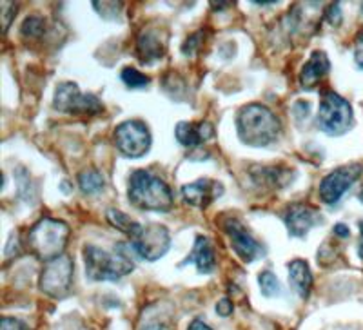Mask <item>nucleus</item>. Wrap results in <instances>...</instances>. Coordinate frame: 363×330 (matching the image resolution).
<instances>
[{
    "label": "nucleus",
    "mask_w": 363,
    "mask_h": 330,
    "mask_svg": "<svg viewBox=\"0 0 363 330\" xmlns=\"http://www.w3.org/2000/svg\"><path fill=\"white\" fill-rule=\"evenodd\" d=\"M222 183L211 180V178H202V180H196V182L182 187V196H184L186 203L196 207V209L209 207L218 196H222Z\"/></svg>",
    "instance_id": "13"
},
{
    "label": "nucleus",
    "mask_w": 363,
    "mask_h": 330,
    "mask_svg": "<svg viewBox=\"0 0 363 330\" xmlns=\"http://www.w3.org/2000/svg\"><path fill=\"white\" fill-rule=\"evenodd\" d=\"M115 144L125 158H142L151 149V132L140 120H128L115 129Z\"/></svg>",
    "instance_id": "9"
},
{
    "label": "nucleus",
    "mask_w": 363,
    "mask_h": 330,
    "mask_svg": "<svg viewBox=\"0 0 363 330\" xmlns=\"http://www.w3.org/2000/svg\"><path fill=\"white\" fill-rule=\"evenodd\" d=\"M167 38L157 29H145L136 42V53L144 64H155L165 55Z\"/></svg>",
    "instance_id": "14"
},
{
    "label": "nucleus",
    "mask_w": 363,
    "mask_h": 330,
    "mask_svg": "<svg viewBox=\"0 0 363 330\" xmlns=\"http://www.w3.org/2000/svg\"><path fill=\"white\" fill-rule=\"evenodd\" d=\"M79 186L82 193L96 194L104 189L106 182H104V176L96 169H86L79 174Z\"/></svg>",
    "instance_id": "21"
},
{
    "label": "nucleus",
    "mask_w": 363,
    "mask_h": 330,
    "mask_svg": "<svg viewBox=\"0 0 363 330\" xmlns=\"http://www.w3.org/2000/svg\"><path fill=\"white\" fill-rule=\"evenodd\" d=\"M362 11H363V4H362Z\"/></svg>",
    "instance_id": "35"
},
{
    "label": "nucleus",
    "mask_w": 363,
    "mask_h": 330,
    "mask_svg": "<svg viewBox=\"0 0 363 330\" xmlns=\"http://www.w3.org/2000/svg\"><path fill=\"white\" fill-rule=\"evenodd\" d=\"M86 274L93 281H118L135 271V261L125 244H116L113 252L104 251L95 245L84 247Z\"/></svg>",
    "instance_id": "2"
},
{
    "label": "nucleus",
    "mask_w": 363,
    "mask_h": 330,
    "mask_svg": "<svg viewBox=\"0 0 363 330\" xmlns=\"http://www.w3.org/2000/svg\"><path fill=\"white\" fill-rule=\"evenodd\" d=\"M236 131L240 140L249 147H267L280 137V120L262 103H249L236 115Z\"/></svg>",
    "instance_id": "1"
},
{
    "label": "nucleus",
    "mask_w": 363,
    "mask_h": 330,
    "mask_svg": "<svg viewBox=\"0 0 363 330\" xmlns=\"http://www.w3.org/2000/svg\"><path fill=\"white\" fill-rule=\"evenodd\" d=\"M351 103L335 91H325L318 108V127L330 137H342L352 127Z\"/></svg>",
    "instance_id": "5"
},
{
    "label": "nucleus",
    "mask_w": 363,
    "mask_h": 330,
    "mask_svg": "<svg viewBox=\"0 0 363 330\" xmlns=\"http://www.w3.org/2000/svg\"><path fill=\"white\" fill-rule=\"evenodd\" d=\"M233 310H235V307H233V302L229 297H223V300H220V302L216 303V312H218L220 316H223V318L231 316Z\"/></svg>",
    "instance_id": "28"
},
{
    "label": "nucleus",
    "mask_w": 363,
    "mask_h": 330,
    "mask_svg": "<svg viewBox=\"0 0 363 330\" xmlns=\"http://www.w3.org/2000/svg\"><path fill=\"white\" fill-rule=\"evenodd\" d=\"M293 174L294 173H291V171L287 169H281V167H256V169L252 171V180L264 183V186L269 183L271 187L280 189V187L293 182V178H291Z\"/></svg>",
    "instance_id": "19"
},
{
    "label": "nucleus",
    "mask_w": 363,
    "mask_h": 330,
    "mask_svg": "<svg viewBox=\"0 0 363 330\" xmlns=\"http://www.w3.org/2000/svg\"><path fill=\"white\" fill-rule=\"evenodd\" d=\"M289 281L293 285L294 292L307 300L313 289V274H311L309 263L303 260H294L289 263Z\"/></svg>",
    "instance_id": "18"
},
{
    "label": "nucleus",
    "mask_w": 363,
    "mask_h": 330,
    "mask_svg": "<svg viewBox=\"0 0 363 330\" xmlns=\"http://www.w3.org/2000/svg\"><path fill=\"white\" fill-rule=\"evenodd\" d=\"M258 283H260V289L264 296L272 297L280 296L281 294L280 281H278V278L274 276V273H271V271H264V273L258 276Z\"/></svg>",
    "instance_id": "23"
},
{
    "label": "nucleus",
    "mask_w": 363,
    "mask_h": 330,
    "mask_svg": "<svg viewBox=\"0 0 363 330\" xmlns=\"http://www.w3.org/2000/svg\"><path fill=\"white\" fill-rule=\"evenodd\" d=\"M142 330H169V329H167V326H165L164 323H151V325L144 326V329H142Z\"/></svg>",
    "instance_id": "32"
},
{
    "label": "nucleus",
    "mask_w": 363,
    "mask_h": 330,
    "mask_svg": "<svg viewBox=\"0 0 363 330\" xmlns=\"http://www.w3.org/2000/svg\"><path fill=\"white\" fill-rule=\"evenodd\" d=\"M211 4H213V8L215 9H222V8H229L233 2H211Z\"/></svg>",
    "instance_id": "34"
},
{
    "label": "nucleus",
    "mask_w": 363,
    "mask_h": 330,
    "mask_svg": "<svg viewBox=\"0 0 363 330\" xmlns=\"http://www.w3.org/2000/svg\"><path fill=\"white\" fill-rule=\"evenodd\" d=\"M18 11V6L15 2H2L0 6V17H2V29H4V33L9 29V24L15 18Z\"/></svg>",
    "instance_id": "25"
},
{
    "label": "nucleus",
    "mask_w": 363,
    "mask_h": 330,
    "mask_svg": "<svg viewBox=\"0 0 363 330\" xmlns=\"http://www.w3.org/2000/svg\"><path fill=\"white\" fill-rule=\"evenodd\" d=\"M131 247L142 260L157 261L167 254L171 247V234L167 227L151 223V225H142L135 236H131Z\"/></svg>",
    "instance_id": "8"
},
{
    "label": "nucleus",
    "mask_w": 363,
    "mask_h": 330,
    "mask_svg": "<svg viewBox=\"0 0 363 330\" xmlns=\"http://www.w3.org/2000/svg\"><path fill=\"white\" fill-rule=\"evenodd\" d=\"M45 31V22L44 18L40 17H29L26 18L24 24H22L21 28V33L24 35V37H29V38H38L42 37Z\"/></svg>",
    "instance_id": "24"
},
{
    "label": "nucleus",
    "mask_w": 363,
    "mask_h": 330,
    "mask_svg": "<svg viewBox=\"0 0 363 330\" xmlns=\"http://www.w3.org/2000/svg\"><path fill=\"white\" fill-rule=\"evenodd\" d=\"M53 106L58 111L67 115H99L102 113L104 106L99 96L91 93H82L74 82H62L57 86L53 96Z\"/></svg>",
    "instance_id": "7"
},
{
    "label": "nucleus",
    "mask_w": 363,
    "mask_h": 330,
    "mask_svg": "<svg viewBox=\"0 0 363 330\" xmlns=\"http://www.w3.org/2000/svg\"><path fill=\"white\" fill-rule=\"evenodd\" d=\"M108 222L111 223L113 227L118 229L120 232L128 234L129 238H131V236H135L136 232H138V229L142 227L140 223L135 222L133 218H129L125 212L118 211V209H109V211H108Z\"/></svg>",
    "instance_id": "20"
},
{
    "label": "nucleus",
    "mask_w": 363,
    "mask_h": 330,
    "mask_svg": "<svg viewBox=\"0 0 363 330\" xmlns=\"http://www.w3.org/2000/svg\"><path fill=\"white\" fill-rule=\"evenodd\" d=\"M223 229H225L227 236L231 239L233 249L240 256V260L245 261V263H251V261L258 260L260 256H264V247L247 229L238 222V220H227L223 223Z\"/></svg>",
    "instance_id": "11"
},
{
    "label": "nucleus",
    "mask_w": 363,
    "mask_h": 330,
    "mask_svg": "<svg viewBox=\"0 0 363 330\" xmlns=\"http://www.w3.org/2000/svg\"><path fill=\"white\" fill-rule=\"evenodd\" d=\"M120 76H122V82L129 89H144V87H147L151 84V79L145 76L144 73H140L138 69H135V67H125V69H122Z\"/></svg>",
    "instance_id": "22"
},
{
    "label": "nucleus",
    "mask_w": 363,
    "mask_h": 330,
    "mask_svg": "<svg viewBox=\"0 0 363 330\" xmlns=\"http://www.w3.org/2000/svg\"><path fill=\"white\" fill-rule=\"evenodd\" d=\"M187 263H194L196 268H199L200 274H211L215 271V251H213V245H211L209 239L206 236L199 234L196 239H194V247L191 251L189 256L182 261L180 267H186Z\"/></svg>",
    "instance_id": "16"
},
{
    "label": "nucleus",
    "mask_w": 363,
    "mask_h": 330,
    "mask_svg": "<svg viewBox=\"0 0 363 330\" xmlns=\"http://www.w3.org/2000/svg\"><path fill=\"white\" fill-rule=\"evenodd\" d=\"M129 202L140 211L169 212L173 209V193L169 186L144 169H138L129 176Z\"/></svg>",
    "instance_id": "3"
},
{
    "label": "nucleus",
    "mask_w": 363,
    "mask_h": 330,
    "mask_svg": "<svg viewBox=\"0 0 363 330\" xmlns=\"http://www.w3.org/2000/svg\"><path fill=\"white\" fill-rule=\"evenodd\" d=\"M215 129L209 122H200V124H189V122H180L177 125V140L184 147H199L203 142L213 138Z\"/></svg>",
    "instance_id": "17"
},
{
    "label": "nucleus",
    "mask_w": 363,
    "mask_h": 330,
    "mask_svg": "<svg viewBox=\"0 0 363 330\" xmlns=\"http://www.w3.org/2000/svg\"><path fill=\"white\" fill-rule=\"evenodd\" d=\"M358 254L363 260V222L359 223V245H358Z\"/></svg>",
    "instance_id": "31"
},
{
    "label": "nucleus",
    "mask_w": 363,
    "mask_h": 330,
    "mask_svg": "<svg viewBox=\"0 0 363 330\" xmlns=\"http://www.w3.org/2000/svg\"><path fill=\"white\" fill-rule=\"evenodd\" d=\"M325 18L327 22L333 25L342 24V8H340V2H335V4H330L329 8H327Z\"/></svg>",
    "instance_id": "26"
},
{
    "label": "nucleus",
    "mask_w": 363,
    "mask_h": 330,
    "mask_svg": "<svg viewBox=\"0 0 363 330\" xmlns=\"http://www.w3.org/2000/svg\"><path fill=\"white\" fill-rule=\"evenodd\" d=\"M354 58H356V64H358L359 69H363V47H359V50L356 51Z\"/></svg>",
    "instance_id": "33"
},
{
    "label": "nucleus",
    "mask_w": 363,
    "mask_h": 330,
    "mask_svg": "<svg viewBox=\"0 0 363 330\" xmlns=\"http://www.w3.org/2000/svg\"><path fill=\"white\" fill-rule=\"evenodd\" d=\"M363 167L359 164H351L338 167L327 174L320 183V198L327 205H336L343 198V194L351 189L352 183L362 176Z\"/></svg>",
    "instance_id": "10"
},
{
    "label": "nucleus",
    "mask_w": 363,
    "mask_h": 330,
    "mask_svg": "<svg viewBox=\"0 0 363 330\" xmlns=\"http://www.w3.org/2000/svg\"><path fill=\"white\" fill-rule=\"evenodd\" d=\"M69 239V227L62 220L42 218L35 223L28 234V245L35 256L42 261H51L62 256Z\"/></svg>",
    "instance_id": "4"
},
{
    "label": "nucleus",
    "mask_w": 363,
    "mask_h": 330,
    "mask_svg": "<svg viewBox=\"0 0 363 330\" xmlns=\"http://www.w3.org/2000/svg\"><path fill=\"white\" fill-rule=\"evenodd\" d=\"M73 260L69 256H66V254H62V256L48 261L45 267L42 268L40 280H38V289L45 296L55 297V300L66 297L71 292V287H73Z\"/></svg>",
    "instance_id": "6"
},
{
    "label": "nucleus",
    "mask_w": 363,
    "mask_h": 330,
    "mask_svg": "<svg viewBox=\"0 0 363 330\" xmlns=\"http://www.w3.org/2000/svg\"><path fill=\"white\" fill-rule=\"evenodd\" d=\"M187 330H213V329H211L207 323H203L202 319H194V322L191 323L189 329H187Z\"/></svg>",
    "instance_id": "30"
},
{
    "label": "nucleus",
    "mask_w": 363,
    "mask_h": 330,
    "mask_svg": "<svg viewBox=\"0 0 363 330\" xmlns=\"http://www.w3.org/2000/svg\"><path fill=\"white\" fill-rule=\"evenodd\" d=\"M0 330H28V326H26V323H22L21 319L2 318V322H0Z\"/></svg>",
    "instance_id": "27"
},
{
    "label": "nucleus",
    "mask_w": 363,
    "mask_h": 330,
    "mask_svg": "<svg viewBox=\"0 0 363 330\" xmlns=\"http://www.w3.org/2000/svg\"><path fill=\"white\" fill-rule=\"evenodd\" d=\"M322 215L309 205H291L284 216L285 227L294 238H306L309 231L322 223Z\"/></svg>",
    "instance_id": "12"
},
{
    "label": "nucleus",
    "mask_w": 363,
    "mask_h": 330,
    "mask_svg": "<svg viewBox=\"0 0 363 330\" xmlns=\"http://www.w3.org/2000/svg\"><path fill=\"white\" fill-rule=\"evenodd\" d=\"M330 62L329 57H327L323 51H314L311 55V58L307 60V64L303 66L300 73V86L306 89V91H311L318 84L322 82V79L329 73Z\"/></svg>",
    "instance_id": "15"
},
{
    "label": "nucleus",
    "mask_w": 363,
    "mask_h": 330,
    "mask_svg": "<svg viewBox=\"0 0 363 330\" xmlns=\"http://www.w3.org/2000/svg\"><path fill=\"white\" fill-rule=\"evenodd\" d=\"M333 232H335L336 236H340V238H349V236H351V231H349V227H347L345 223H338V225H335Z\"/></svg>",
    "instance_id": "29"
}]
</instances>
